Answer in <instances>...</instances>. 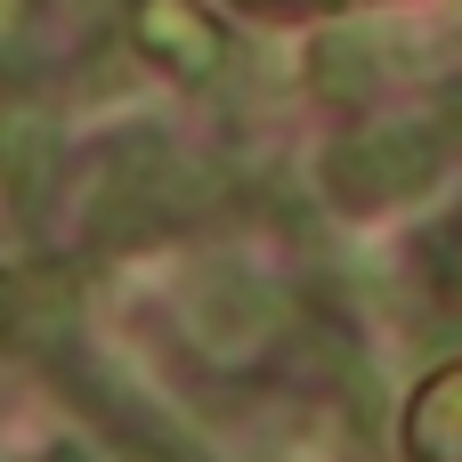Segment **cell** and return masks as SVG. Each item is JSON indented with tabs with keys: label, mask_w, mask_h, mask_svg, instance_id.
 Segmentation results:
<instances>
[{
	"label": "cell",
	"mask_w": 462,
	"mask_h": 462,
	"mask_svg": "<svg viewBox=\"0 0 462 462\" xmlns=\"http://www.w3.org/2000/svg\"><path fill=\"white\" fill-rule=\"evenodd\" d=\"M439 171H447V138L430 122L422 130H406V122L398 130H357L325 154V195L341 211H382L398 195H422Z\"/></svg>",
	"instance_id": "obj_1"
},
{
	"label": "cell",
	"mask_w": 462,
	"mask_h": 462,
	"mask_svg": "<svg viewBox=\"0 0 462 462\" xmlns=\"http://www.w3.org/2000/svg\"><path fill=\"white\" fill-rule=\"evenodd\" d=\"M130 32L146 49V65L179 73V81H211L227 65V32L195 8V0H138L130 8Z\"/></svg>",
	"instance_id": "obj_2"
},
{
	"label": "cell",
	"mask_w": 462,
	"mask_h": 462,
	"mask_svg": "<svg viewBox=\"0 0 462 462\" xmlns=\"http://www.w3.org/2000/svg\"><path fill=\"white\" fill-rule=\"evenodd\" d=\"M89 398H97L106 430H114V439L130 447V462H211L203 447H195V439H187V430H171V422H162L154 406H138V398H130L122 382H97V374H89Z\"/></svg>",
	"instance_id": "obj_3"
},
{
	"label": "cell",
	"mask_w": 462,
	"mask_h": 462,
	"mask_svg": "<svg viewBox=\"0 0 462 462\" xmlns=\"http://www.w3.org/2000/svg\"><path fill=\"white\" fill-rule=\"evenodd\" d=\"M309 81H317L325 97H365V89L382 81L374 41H365V32H325V41L309 49Z\"/></svg>",
	"instance_id": "obj_4"
},
{
	"label": "cell",
	"mask_w": 462,
	"mask_h": 462,
	"mask_svg": "<svg viewBox=\"0 0 462 462\" xmlns=\"http://www.w3.org/2000/svg\"><path fill=\"white\" fill-rule=\"evenodd\" d=\"M0 171H8V187L24 203H41V187H49V122L41 114H24V122L0 130Z\"/></svg>",
	"instance_id": "obj_5"
},
{
	"label": "cell",
	"mask_w": 462,
	"mask_h": 462,
	"mask_svg": "<svg viewBox=\"0 0 462 462\" xmlns=\"http://www.w3.org/2000/svg\"><path fill=\"white\" fill-rule=\"evenodd\" d=\"M422 268H430L439 284H462V211L447 219V227H430V236H422Z\"/></svg>",
	"instance_id": "obj_6"
},
{
	"label": "cell",
	"mask_w": 462,
	"mask_h": 462,
	"mask_svg": "<svg viewBox=\"0 0 462 462\" xmlns=\"http://www.w3.org/2000/svg\"><path fill=\"white\" fill-rule=\"evenodd\" d=\"M24 8H32V0H0V49H16V32H24Z\"/></svg>",
	"instance_id": "obj_7"
},
{
	"label": "cell",
	"mask_w": 462,
	"mask_h": 462,
	"mask_svg": "<svg viewBox=\"0 0 462 462\" xmlns=\"http://www.w3.org/2000/svg\"><path fill=\"white\" fill-rule=\"evenodd\" d=\"M49 462H89V455L81 447H49Z\"/></svg>",
	"instance_id": "obj_8"
}]
</instances>
